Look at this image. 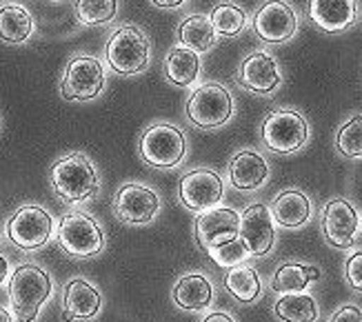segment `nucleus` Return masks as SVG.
<instances>
[{
	"label": "nucleus",
	"instance_id": "nucleus-23",
	"mask_svg": "<svg viewBox=\"0 0 362 322\" xmlns=\"http://www.w3.org/2000/svg\"><path fill=\"white\" fill-rule=\"evenodd\" d=\"M200 76V56L187 47H171L165 56V78L176 87H192Z\"/></svg>",
	"mask_w": 362,
	"mask_h": 322
},
{
	"label": "nucleus",
	"instance_id": "nucleus-2",
	"mask_svg": "<svg viewBox=\"0 0 362 322\" xmlns=\"http://www.w3.org/2000/svg\"><path fill=\"white\" fill-rule=\"evenodd\" d=\"M52 187L62 202L83 205L98 196L100 180L91 160L81 151H74V154L58 158L54 163Z\"/></svg>",
	"mask_w": 362,
	"mask_h": 322
},
{
	"label": "nucleus",
	"instance_id": "nucleus-13",
	"mask_svg": "<svg viewBox=\"0 0 362 322\" xmlns=\"http://www.w3.org/2000/svg\"><path fill=\"white\" fill-rule=\"evenodd\" d=\"M235 83L256 96H272L282 87L280 64L267 50H256L240 60L235 69Z\"/></svg>",
	"mask_w": 362,
	"mask_h": 322
},
{
	"label": "nucleus",
	"instance_id": "nucleus-4",
	"mask_svg": "<svg viewBox=\"0 0 362 322\" xmlns=\"http://www.w3.org/2000/svg\"><path fill=\"white\" fill-rule=\"evenodd\" d=\"M56 243L71 258H93L105 249V234L91 214L71 209L58 222Z\"/></svg>",
	"mask_w": 362,
	"mask_h": 322
},
{
	"label": "nucleus",
	"instance_id": "nucleus-18",
	"mask_svg": "<svg viewBox=\"0 0 362 322\" xmlns=\"http://www.w3.org/2000/svg\"><path fill=\"white\" fill-rule=\"evenodd\" d=\"M103 296L83 278H71L62 292V318L65 322H89L100 314Z\"/></svg>",
	"mask_w": 362,
	"mask_h": 322
},
{
	"label": "nucleus",
	"instance_id": "nucleus-12",
	"mask_svg": "<svg viewBox=\"0 0 362 322\" xmlns=\"http://www.w3.org/2000/svg\"><path fill=\"white\" fill-rule=\"evenodd\" d=\"M225 196V183L214 169H194L187 171L178 183V202L194 214H202L207 209L218 207Z\"/></svg>",
	"mask_w": 362,
	"mask_h": 322
},
{
	"label": "nucleus",
	"instance_id": "nucleus-9",
	"mask_svg": "<svg viewBox=\"0 0 362 322\" xmlns=\"http://www.w3.org/2000/svg\"><path fill=\"white\" fill-rule=\"evenodd\" d=\"M103 89H105L103 62L89 54L71 56L60 80L62 98L71 103H87V100L98 98Z\"/></svg>",
	"mask_w": 362,
	"mask_h": 322
},
{
	"label": "nucleus",
	"instance_id": "nucleus-16",
	"mask_svg": "<svg viewBox=\"0 0 362 322\" xmlns=\"http://www.w3.org/2000/svg\"><path fill=\"white\" fill-rule=\"evenodd\" d=\"M307 18L322 34H344L360 21V0H309Z\"/></svg>",
	"mask_w": 362,
	"mask_h": 322
},
{
	"label": "nucleus",
	"instance_id": "nucleus-25",
	"mask_svg": "<svg viewBox=\"0 0 362 322\" xmlns=\"http://www.w3.org/2000/svg\"><path fill=\"white\" fill-rule=\"evenodd\" d=\"M178 40L182 42V47L196 52L198 56L214 50V45L218 40L216 29L209 21V16L202 13H192L180 23L178 27Z\"/></svg>",
	"mask_w": 362,
	"mask_h": 322
},
{
	"label": "nucleus",
	"instance_id": "nucleus-8",
	"mask_svg": "<svg viewBox=\"0 0 362 322\" xmlns=\"http://www.w3.org/2000/svg\"><path fill=\"white\" fill-rule=\"evenodd\" d=\"M5 234L13 247L21 251L42 249L54 234V218L38 205H25L9 216Z\"/></svg>",
	"mask_w": 362,
	"mask_h": 322
},
{
	"label": "nucleus",
	"instance_id": "nucleus-31",
	"mask_svg": "<svg viewBox=\"0 0 362 322\" xmlns=\"http://www.w3.org/2000/svg\"><path fill=\"white\" fill-rule=\"evenodd\" d=\"M207 253H209V258H211L216 265L225 267V269L245 265L249 258H251L247 245L240 240V236H235L233 240H229V243H225V245H218V247L209 249Z\"/></svg>",
	"mask_w": 362,
	"mask_h": 322
},
{
	"label": "nucleus",
	"instance_id": "nucleus-35",
	"mask_svg": "<svg viewBox=\"0 0 362 322\" xmlns=\"http://www.w3.org/2000/svg\"><path fill=\"white\" fill-rule=\"evenodd\" d=\"M151 3H153L156 7H163V9H174V7L185 5L187 0H151Z\"/></svg>",
	"mask_w": 362,
	"mask_h": 322
},
{
	"label": "nucleus",
	"instance_id": "nucleus-26",
	"mask_svg": "<svg viewBox=\"0 0 362 322\" xmlns=\"http://www.w3.org/2000/svg\"><path fill=\"white\" fill-rule=\"evenodd\" d=\"M34 34V18L27 7L9 3L0 7V40L7 45H23Z\"/></svg>",
	"mask_w": 362,
	"mask_h": 322
},
{
	"label": "nucleus",
	"instance_id": "nucleus-15",
	"mask_svg": "<svg viewBox=\"0 0 362 322\" xmlns=\"http://www.w3.org/2000/svg\"><path fill=\"white\" fill-rule=\"evenodd\" d=\"M238 236L247 245L251 258H262L269 253L276 245V224L269 207L262 202L245 207V212L240 214Z\"/></svg>",
	"mask_w": 362,
	"mask_h": 322
},
{
	"label": "nucleus",
	"instance_id": "nucleus-33",
	"mask_svg": "<svg viewBox=\"0 0 362 322\" xmlns=\"http://www.w3.org/2000/svg\"><path fill=\"white\" fill-rule=\"evenodd\" d=\"M329 322H362V307L356 302H344L334 311Z\"/></svg>",
	"mask_w": 362,
	"mask_h": 322
},
{
	"label": "nucleus",
	"instance_id": "nucleus-27",
	"mask_svg": "<svg viewBox=\"0 0 362 322\" xmlns=\"http://www.w3.org/2000/svg\"><path fill=\"white\" fill-rule=\"evenodd\" d=\"M274 314L280 322H318L320 307L318 300L307 292L282 294L274 304Z\"/></svg>",
	"mask_w": 362,
	"mask_h": 322
},
{
	"label": "nucleus",
	"instance_id": "nucleus-5",
	"mask_svg": "<svg viewBox=\"0 0 362 322\" xmlns=\"http://www.w3.org/2000/svg\"><path fill=\"white\" fill-rule=\"evenodd\" d=\"M151 45L145 31H140L134 25L118 27L105 45V56L109 67L122 76L143 74L149 64Z\"/></svg>",
	"mask_w": 362,
	"mask_h": 322
},
{
	"label": "nucleus",
	"instance_id": "nucleus-17",
	"mask_svg": "<svg viewBox=\"0 0 362 322\" xmlns=\"http://www.w3.org/2000/svg\"><path fill=\"white\" fill-rule=\"evenodd\" d=\"M240 214L231 207H214L196 216V240L202 251L225 245L238 236Z\"/></svg>",
	"mask_w": 362,
	"mask_h": 322
},
{
	"label": "nucleus",
	"instance_id": "nucleus-34",
	"mask_svg": "<svg viewBox=\"0 0 362 322\" xmlns=\"http://www.w3.org/2000/svg\"><path fill=\"white\" fill-rule=\"evenodd\" d=\"M200 322H235V320L229 314H225V311H211V314L204 316Z\"/></svg>",
	"mask_w": 362,
	"mask_h": 322
},
{
	"label": "nucleus",
	"instance_id": "nucleus-14",
	"mask_svg": "<svg viewBox=\"0 0 362 322\" xmlns=\"http://www.w3.org/2000/svg\"><path fill=\"white\" fill-rule=\"evenodd\" d=\"M160 212V196L151 187L127 183L114 196V214L127 224H147Z\"/></svg>",
	"mask_w": 362,
	"mask_h": 322
},
{
	"label": "nucleus",
	"instance_id": "nucleus-24",
	"mask_svg": "<svg viewBox=\"0 0 362 322\" xmlns=\"http://www.w3.org/2000/svg\"><path fill=\"white\" fill-rule=\"evenodd\" d=\"M225 289L227 294L240 304H254L262 296V280L258 271L251 265L231 267L225 273Z\"/></svg>",
	"mask_w": 362,
	"mask_h": 322
},
{
	"label": "nucleus",
	"instance_id": "nucleus-20",
	"mask_svg": "<svg viewBox=\"0 0 362 322\" xmlns=\"http://www.w3.org/2000/svg\"><path fill=\"white\" fill-rule=\"evenodd\" d=\"M269 214L282 229H303L313 216V202L300 189H285L272 200Z\"/></svg>",
	"mask_w": 362,
	"mask_h": 322
},
{
	"label": "nucleus",
	"instance_id": "nucleus-28",
	"mask_svg": "<svg viewBox=\"0 0 362 322\" xmlns=\"http://www.w3.org/2000/svg\"><path fill=\"white\" fill-rule=\"evenodd\" d=\"M209 21L218 36L235 38V36H240L247 27V11L240 5L231 3V0H225V3H218L211 9Z\"/></svg>",
	"mask_w": 362,
	"mask_h": 322
},
{
	"label": "nucleus",
	"instance_id": "nucleus-39",
	"mask_svg": "<svg viewBox=\"0 0 362 322\" xmlns=\"http://www.w3.org/2000/svg\"><path fill=\"white\" fill-rule=\"evenodd\" d=\"M54 3H56V0H54Z\"/></svg>",
	"mask_w": 362,
	"mask_h": 322
},
{
	"label": "nucleus",
	"instance_id": "nucleus-36",
	"mask_svg": "<svg viewBox=\"0 0 362 322\" xmlns=\"http://www.w3.org/2000/svg\"><path fill=\"white\" fill-rule=\"evenodd\" d=\"M7 278H9V263H7V258L0 253V284H3Z\"/></svg>",
	"mask_w": 362,
	"mask_h": 322
},
{
	"label": "nucleus",
	"instance_id": "nucleus-3",
	"mask_svg": "<svg viewBox=\"0 0 362 322\" xmlns=\"http://www.w3.org/2000/svg\"><path fill=\"white\" fill-rule=\"evenodd\" d=\"M311 127L307 118L293 107H278L264 116L260 125V140L267 149L278 156L300 151L309 142Z\"/></svg>",
	"mask_w": 362,
	"mask_h": 322
},
{
	"label": "nucleus",
	"instance_id": "nucleus-6",
	"mask_svg": "<svg viewBox=\"0 0 362 322\" xmlns=\"http://www.w3.org/2000/svg\"><path fill=\"white\" fill-rule=\"evenodd\" d=\"M138 154L149 167L174 169L182 163V158L187 154L185 134L171 122H153L140 136Z\"/></svg>",
	"mask_w": 362,
	"mask_h": 322
},
{
	"label": "nucleus",
	"instance_id": "nucleus-10",
	"mask_svg": "<svg viewBox=\"0 0 362 322\" xmlns=\"http://www.w3.org/2000/svg\"><path fill=\"white\" fill-rule=\"evenodd\" d=\"M300 27V16L287 0H264L251 18L254 34L267 45L289 42Z\"/></svg>",
	"mask_w": 362,
	"mask_h": 322
},
{
	"label": "nucleus",
	"instance_id": "nucleus-22",
	"mask_svg": "<svg viewBox=\"0 0 362 322\" xmlns=\"http://www.w3.org/2000/svg\"><path fill=\"white\" fill-rule=\"evenodd\" d=\"M320 269L316 265H305V263H282L278 265L276 273L272 276V292L276 294H300L307 292L311 282L320 280Z\"/></svg>",
	"mask_w": 362,
	"mask_h": 322
},
{
	"label": "nucleus",
	"instance_id": "nucleus-29",
	"mask_svg": "<svg viewBox=\"0 0 362 322\" xmlns=\"http://www.w3.org/2000/svg\"><path fill=\"white\" fill-rule=\"evenodd\" d=\"M336 149L347 160H362V114H354L336 129Z\"/></svg>",
	"mask_w": 362,
	"mask_h": 322
},
{
	"label": "nucleus",
	"instance_id": "nucleus-11",
	"mask_svg": "<svg viewBox=\"0 0 362 322\" xmlns=\"http://www.w3.org/2000/svg\"><path fill=\"white\" fill-rule=\"evenodd\" d=\"M320 231L329 247L351 249L360 234V214L356 205L342 196L327 200L320 212Z\"/></svg>",
	"mask_w": 362,
	"mask_h": 322
},
{
	"label": "nucleus",
	"instance_id": "nucleus-7",
	"mask_svg": "<svg viewBox=\"0 0 362 322\" xmlns=\"http://www.w3.org/2000/svg\"><path fill=\"white\" fill-rule=\"evenodd\" d=\"M185 114L198 129L225 127L233 116V96L225 85L204 83L187 98Z\"/></svg>",
	"mask_w": 362,
	"mask_h": 322
},
{
	"label": "nucleus",
	"instance_id": "nucleus-38",
	"mask_svg": "<svg viewBox=\"0 0 362 322\" xmlns=\"http://www.w3.org/2000/svg\"><path fill=\"white\" fill-rule=\"evenodd\" d=\"M360 229H362V216H360Z\"/></svg>",
	"mask_w": 362,
	"mask_h": 322
},
{
	"label": "nucleus",
	"instance_id": "nucleus-1",
	"mask_svg": "<svg viewBox=\"0 0 362 322\" xmlns=\"http://www.w3.org/2000/svg\"><path fill=\"white\" fill-rule=\"evenodd\" d=\"M9 300L16 322H36L52 296V276L34 263H23L9 273Z\"/></svg>",
	"mask_w": 362,
	"mask_h": 322
},
{
	"label": "nucleus",
	"instance_id": "nucleus-30",
	"mask_svg": "<svg viewBox=\"0 0 362 322\" xmlns=\"http://www.w3.org/2000/svg\"><path fill=\"white\" fill-rule=\"evenodd\" d=\"M118 13L116 0H76V18L81 25H109Z\"/></svg>",
	"mask_w": 362,
	"mask_h": 322
},
{
	"label": "nucleus",
	"instance_id": "nucleus-21",
	"mask_svg": "<svg viewBox=\"0 0 362 322\" xmlns=\"http://www.w3.org/2000/svg\"><path fill=\"white\" fill-rule=\"evenodd\" d=\"M171 298L182 311H202L214 302V284L204 273H187L176 280Z\"/></svg>",
	"mask_w": 362,
	"mask_h": 322
},
{
	"label": "nucleus",
	"instance_id": "nucleus-37",
	"mask_svg": "<svg viewBox=\"0 0 362 322\" xmlns=\"http://www.w3.org/2000/svg\"><path fill=\"white\" fill-rule=\"evenodd\" d=\"M0 322H16L13 320V314L5 307H0Z\"/></svg>",
	"mask_w": 362,
	"mask_h": 322
},
{
	"label": "nucleus",
	"instance_id": "nucleus-32",
	"mask_svg": "<svg viewBox=\"0 0 362 322\" xmlns=\"http://www.w3.org/2000/svg\"><path fill=\"white\" fill-rule=\"evenodd\" d=\"M344 280L356 294H362V249H356L344 260Z\"/></svg>",
	"mask_w": 362,
	"mask_h": 322
},
{
	"label": "nucleus",
	"instance_id": "nucleus-19",
	"mask_svg": "<svg viewBox=\"0 0 362 322\" xmlns=\"http://www.w3.org/2000/svg\"><path fill=\"white\" fill-rule=\"evenodd\" d=\"M269 163L267 158L256 151V149H240L233 154L229 165H227V176L233 189L238 191H256L260 189L267 180H269Z\"/></svg>",
	"mask_w": 362,
	"mask_h": 322
}]
</instances>
